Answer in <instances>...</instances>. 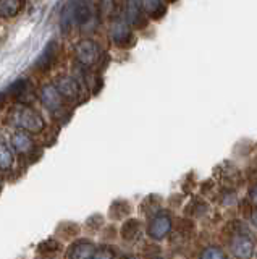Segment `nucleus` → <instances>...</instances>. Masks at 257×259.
I'll use <instances>...</instances> for the list:
<instances>
[{
	"mask_svg": "<svg viewBox=\"0 0 257 259\" xmlns=\"http://www.w3.org/2000/svg\"><path fill=\"white\" fill-rule=\"evenodd\" d=\"M94 13L92 0H68L60 13V28L63 32L70 31L71 26L89 29L95 21Z\"/></svg>",
	"mask_w": 257,
	"mask_h": 259,
	"instance_id": "1",
	"label": "nucleus"
},
{
	"mask_svg": "<svg viewBox=\"0 0 257 259\" xmlns=\"http://www.w3.org/2000/svg\"><path fill=\"white\" fill-rule=\"evenodd\" d=\"M10 120L13 125L25 130L28 133H41L44 130V120L28 105L18 104L10 110Z\"/></svg>",
	"mask_w": 257,
	"mask_h": 259,
	"instance_id": "2",
	"label": "nucleus"
},
{
	"mask_svg": "<svg viewBox=\"0 0 257 259\" xmlns=\"http://www.w3.org/2000/svg\"><path fill=\"white\" fill-rule=\"evenodd\" d=\"M243 230V227L238 224V232L233 233L231 238V251L238 259H251L254 254V241Z\"/></svg>",
	"mask_w": 257,
	"mask_h": 259,
	"instance_id": "3",
	"label": "nucleus"
},
{
	"mask_svg": "<svg viewBox=\"0 0 257 259\" xmlns=\"http://www.w3.org/2000/svg\"><path fill=\"white\" fill-rule=\"evenodd\" d=\"M76 59L84 67H92L100 59V49L92 39H81L76 44Z\"/></svg>",
	"mask_w": 257,
	"mask_h": 259,
	"instance_id": "4",
	"label": "nucleus"
},
{
	"mask_svg": "<svg viewBox=\"0 0 257 259\" xmlns=\"http://www.w3.org/2000/svg\"><path fill=\"white\" fill-rule=\"evenodd\" d=\"M59 59V42L50 39L42 49V52L34 60V70L37 71H49Z\"/></svg>",
	"mask_w": 257,
	"mask_h": 259,
	"instance_id": "5",
	"label": "nucleus"
},
{
	"mask_svg": "<svg viewBox=\"0 0 257 259\" xmlns=\"http://www.w3.org/2000/svg\"><path fill=\"white\" fill-rule=\"evenodd\" d=\"M122 18L126 21L130 28H142L146 26V15H144L141 4L138 0H125Z\"/></svg>",
	"mask_w": 257,
	"mask_h": 259,
	"instance_id": "6",
	"label": "nucleus"
},
{
	"mask_svg": "<svg viewBox=\"0 0 257 259\" xmlns=\"http://www.w3.org/2000/svg\"><path fill=\"white\" fill-rule=\"evenodd\" d=\"M110 39L112 42L118 47H128L133 40V32L131 28L128 26L126 21L120 16V18H115L110 24Z\"/></svg>",
	"mask_w": 257,
	"mask_h": 259,
	"instance_id": "7",
	"label": "nucleus"
},
{
	"mask_svg": "<svg viewBox=\"0 0 257 259\" xmlns=\"http://www.w3.org/2000/svg\"><path fill=\"white\" fill-rule=\"evenodd\" d=\"M172 230V217L167 212H156L147 227V235L154 240H164Z\"/></svg>",
	"mask_w": 257,
	"mask_h": 259,
	"instance_id": "8",
	"label": "nucleus"
},
{
	"mask_svg": "<svg viewBox=\"0 0 257 259\" xmlns=\"http://www.w3.org/2000/svg\"><path fill=\"white\" fill-rule=\"evenodd\" d=\"M55 88L59 89L60 96L70 102H78L81 99V84L73 76H60L55 83Z\"/></svg>",
	"mask_w": 257,
	"mask_h": 259,
	"instance_id": "9",
	"label": "nucleus"
},
{
	"mask_svg": "<svg viewBox=\"0 0 257 259\" xmlns=\"http://www.w3.org/2000/svg\"><path fill=\"white\" fill-rule=\"evenodd\" d=\"M41 101L44 104V107L47 110H50L52 113H57L63 107V97L60 96L59 89L55 88V84H47L42 88L41 91Z\"/></svg>",
	"mask_w": 257,
	"mask_h": 259,
	"instance_id": "10",
	"label": "nucleus"
},
{
	"mask_svg": "<svg viewBox=\"0 0 257 259\" xmlns=\"http://www.w3.org/2000/svg\"><path fill=\"white\" fill-rule=\"evenodd\" d=\"M7 97H12L15 101L25 102L28 97H31V93H33V86H31V81L26 78H18L17 81L7 88Z\"/></svg>",
	"mask_w": 257,
	"mask_h": 259,
	"instance_id": "11",
	"label": "nucleus"
},
{
	"mask_svg": "<svg viewBox=\"0 0 257 259\" xmlns=\"http://www.w3.org/2000/svg\"><path fill=\"white\" fill-rule=\"evenodd\" d=\"M12 146L13 149L18 154H31L34 151L36 144L34 140L31 138V133L25 132V130H20V132H15L12 136Z\"/></svg>",
	"mask_w": 257,
	"mask_h": 259,
	"instance_id": "12",
	"label": "nucleus"
},
{
	"mask_svg": "<svg viewBox=\"0 0 257 259\" xmlns=\"http://www.w3.org/2000/svg\"><path fill=\"white\" fill-rule=\"evenodd\" d=\"M94 245L89 240H78L68 249V259H91L94 253Z\"/></svg>",
	"mask_w": 257,
	"mask_h": 259,
	"instance_id": "13",
	"label": "nucleus"
},
{
	"mask_svg": "<svg viewBox=\"0 0 257 259\" xmlns=\"http://www.w3.org/2000/svg\"><path fill=\"white\" fill-rule=\"evenodd\" d=\"M141 8L146 16L152 20H160L167 13V7L164 0H141Z\"/></svg>",
	"mask_w": 257,
	"mask_h": 259,
	"instance_id": "14",
	"label": "nucleus"
},
{
	"mask_svg": "<svg viewBox=\"0 0 257 259\" xmlns=\"http://www.w3.org/2000/svg\"><path fill=\"white\" fill-rule=\"evenodd\" d=\"M25 0H0V18H13L20 13Z\"/></svg>",
	"mask_w": 257,
	"mask_h": 259,
	"instance_id": "15",
	"label": "nucleus"
},
{
	"mask_svg": "<svg viewBox=\"0 0 257 259\" xmlns=\"http://www.w3.org/2000/svg\"><path fill=\"white\" fill-rule=\"evenodd\" d=\"M139 230H141L139 221H136V219H130V221H126L123 224L122 230H120V235H122V238L125 241H134L136 238H138Z\"/></svg>",
	"mask_w": 257,
	"mask_h": 259,
	"instance_id": "16",
	"label": "nucleus"
},
{
	"mask_svg": "<svg viewBox=\"0 0 257 259\" xmlns=\"http://www.w3.org/2000/svg\"><path fill=\"white\" fill-rule=\"evenodd\" d=\"M12 164H13L12 151L9 149V146L4 143V140H0V170H9Z\"/></svg>",
	"mask_w": 257,
	"mask_h": 259,
	"instance_id": "17",
	"label": "nucleus"
},
{
	"mask_svg": "<svg viewBox=\"0 0 257 259\" xmlns=\"http://www.w3.org/2000/svg\"><path fill=\"white\" fill-rule=\"evenodd\" d=\"M200 259H225V253L217 246H209L202 251Z\"/></svg>",
	"mask_w": 257,
	"mask_h": 259,
	"instance_id": "18",
	"label": "nucleus"
},
{
	"mask_svg": "<svg viewBox=\"0 0 257 259\" xmlns=\"http://www.w3.org/2000/svg\"><path fill=\"white\" fill-rule=\"evenodd\" d=\"M91 259H115V251L112 249V248H109V246L94 249Z\"/></svg>",
	"mask_w": 257,
	"mask_h": 259,
	"instance_id": "19",
	"label": "nucleus"
},
{
	"mask_svg": "<svg viewBox=\"0 0 257 259\" xmlns=\"http://www.w3.org/2000/svg\"><path fill=\"white\" fill-rule=\"evenodd\" d=\"M59 249V243L55 240H45L44 243L39 245V251H57Z\"/></svg>",
	"mask_w": 257,
	"mask_h": 259,
	"instance_id": "20",
	"label": "nucleus"
},
{
	"mask_svg": "<svg viewBox=\"0 0 257 259\" xmlns=\"http://www.w3.org/2000/svg\"><path fill=\"white\" fill-rule=\"evenodd\" d=\"M5 102H7V93L4 91H0V110L4 109V105H5Z\"/></svg>",
	"mask_w": 257,
	"mask_h": 259,
	"instance_id": "21",
	"label": "nucleus"
},
{
	"mask_svg": "<svg viewBox=\"0 0 257 259\" xmlns=\"http://www.w3.org/2000/svg\"><path fill=\"white\" fill-rule=\"evenodd\" d=\"M122 259H136L134 256H130V254H126V256H123Z\"/></svg>",
	"mask_w": 257,
	"mask_h": 259,
	"instance_id": "22",
	"label": "nucleus"
}]
</instances>
